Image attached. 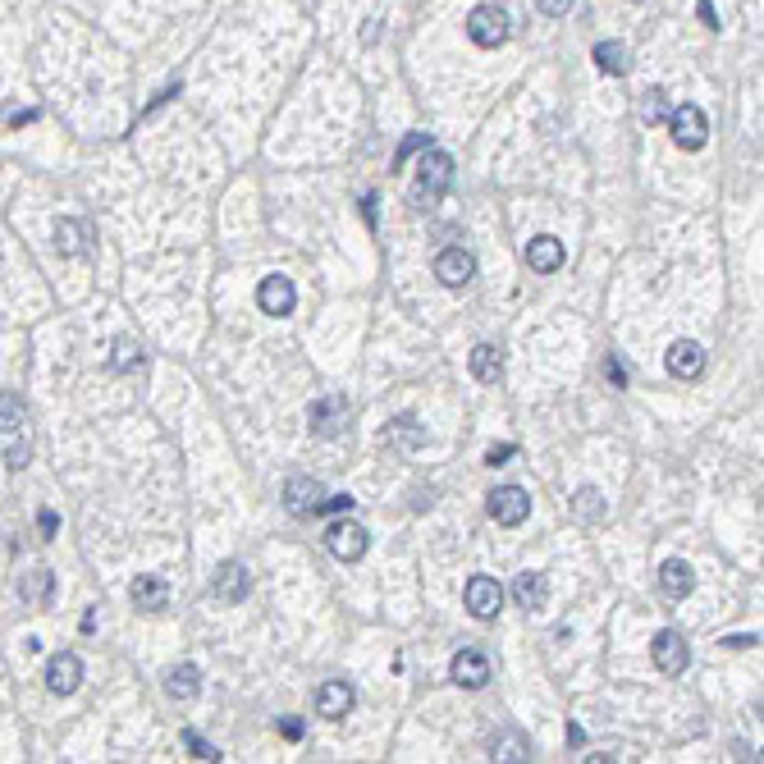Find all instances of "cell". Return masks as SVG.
<instances>
[{
    "instance_id": "cell-21",
    "label": "cell",
    "mask_w": 764,
    "mask_h": 764,
    "mask_svg": "<svg viewBox=\"0 0 764 764\" xmlns=\"http://www.w3.org/2000/svg\"><path fill=\"white\" fill-rule=\"evenodd\" d=\"M659 586H664L668 600H687V595L696 591V572H691V563L668 559V563H664V572H659Z\"/></svg>"
},
{
    "instance_id": "cell-12",
    "label": "cell",
    "mask_w": 764,
    "mask_h": 764,
    "mask_svg": "<svg viewBox=\"0 0 764 764\" xmlns=\"http://www.w3.org/2000/svg\"><path fill=\"white\" fill-rule=\"evenodd\" d=\"M463 595H467V609H472V618H481V623L499 618V604H504V586H499L495 577H472Z\"/></svg>"
},
{
    "instance_id": "cell-28",
    "label": "cell",
    "mask_w": 764,
    "mask_h": 764,
    "mask_svg": "<svg viewBox=\"0 0 764 764\" xmlns=\"http://www.w3.org/2000/svg\"><path fill=\"white\" fill-rule=\"evenodd\" d=\"M636 115L646 119V124H664V119H668L664 87H646V92H641V101H636Z\"/></svg>"
},
{
    "instance_id": "cell-36",
    "label": "cell",
    "mask_w": 764,
    "mask_h": 764,
    "mask_svg": "<svg viewBox=\"0 0 764 764\" xmlns=\"http://www.w3.org/2000/svg\"><path fill=\"white\" fill-rule=\"evenodd\" d=\"M604 376H609V385H614V389L627 385V371H623V362H618L614 353H609V362H604Z\"/></svg>"
},
{
    "instance_id": "cell-30",
    "label": "cell",
    "mask_w": 764,
    "mask_h": 764,
    "mask_svg": "<svg viewBox=\"0 0 764 764\" xmlns=\"http://www.w3.org/2000/svg\"><path fill=\"white\" fill-rule=\"evenodd\" d=\"M23 421H28V408H23L19 394H0V431L14 435Z\"/></svg>"
},
{
    "instance_id": "cell-42",
    "label": "cell",
    "mask_w": 764,
    "mask_h": 764,
    "mask_svg": "<svg viewBox=\"0 0 764 764\" xmlns=\"http://www.w3.org/2000/svg\"><path fill=\"white\" fill-rule=\"evenodd\" d=\"M700 19H705V28H719V14H714L710 0H700Z\"/></svg>"
},
{
    "instance_id": "cell-35",
    "label": "cell",
    "mask_w": 764,
    "mask_h": 764,
    "mask_svg": "<svg viewBox=\"0 0 764 764\" xmlns=\"http://www.w3.org/2000/svg\"><path fill=\"white\" fill-rule=\"evenodd\" d=\"M572 5H577V0H536V10L549 14V19H563V14H572Z\"/></svg>"
},
{
    "instance_id": "cell-16",
    "label": "cell",
    "mask_w": 764,
    "mask_h": 764,
    "mask_svg": "<svg viewBox=\"0 0 764 764\" xmlns=\"http://www.w3.org/2000/svg\"><path fill=\"white\" fill-rule=\"evenodd\" d=\"M248 568L243 563H220L216 572V582H211V595H216L220 604H243V595H248Z\"/></svg>"
},
{
    "instance_id": "cell-9",
    "label": "cell",
    "mask_w": 764,
    "mask_h": 764,
    "mask_svg": "<svg viewBox=\"0 0 764 764\" xmlns=\"http://www.w3.org/2000/svg\"><path fill=\"white\" fill-rule=\"evenodd\" d=\"M312 435H321V440H334V435L348 426V399L344 394H325V399L312 403Z\"/></svg>"
},
{
    "instance_id": "cell-2",
    "label": "cell",
    "mask_w": 764,
    "mask_h": 764,
    "mask_svg": "<svg viewBox=\"0 0 764 764\" xmlns=\"http://www.w3.org/2000/svg\"><path fill=\"white\" fill-rule=\"evenodd\" d=\"M668 129H673V142H678L682 151H700L705 147V138H710V119H705V110L700 106L682 101L678 110H668Z\"/></svg>"
},
{
    "instance_id": "cell-13",
    "label": "cell",
    "mask_w": 764,
    "mask_h": 764,
    "mask_svg": "<svg viewBox=\"0 0 764 764\" xmlns=\"http://www.w3.org/2000/svg\"><path fill=\"white\" fill-rule=\"evenodd\" d=\"M129 600H133V609H142V614H161L165 604H170V582L156 577V572H142V577H133Z\"/></svg>"
},
{
    "instance_id": "cell-44",
    "label": "cell",
    "mask_w": 764,
    "mask_h": 764,
    "mask_svg": "<svg viewBox=\"0 0 764 764\" xmlns=\"http://www.w3.org/2000/svg\"><path fill=\"white\" fill-rule=\"evenodd\" d=\"M33 119H37V110H14V115H10V124H14V129H19V124H33Z\"/></svg>"
},
{
    "instance_id": "cell-39",
    "label": "cell",
    "mask_w": 764,
    "mask_h": 764,
    "mask_svg": "<svg viewBox=\"0 0 764 764\" xmlns=\"http://www.w3.org/2000/svg\"><path fill=\"white\" fill-rule=\"evenodd\" d=\"M348 508H353V495H325L321 513H348Z\"/></svg>"
},
{
    "instance_id": "cell-17",
    "label": "cell",
    "mask_w": 764,
    "mask_h": 764,
    "mask_svg": "<svg viewBox=\"0 0 764 764\" xmlns=\"http://www.w3.org/2000/svg\"><path fill=\"white\" fill-rule=\"evenodd\" d=\"M522 257H527V266L536 270V275H554V270L563 266V243L554 234H540V238H531L527 243Z\"/></svg>"
},
{
    "instance_id": "cell-40",
    "label": "cell",
    "mask_w": 764,
    "mask_h": 764,
    "mask_svg": "<svg viewBox=\"0 0 764 764\" xmlns=\"http://www.w3.org/2000/svg\"><path fill=\"white\" fill-rule=\"evenodd\" d=\"M280 737L284 742H302V719H280Z\"/></svg>"
},
{
    "instance_id": "cell-29",
    "label": "cell",
    "mask_w": 764,
    "mask_h": 764,
    "mask_svg": "<svg viewBox=\"0 0 764 764\" xmlns=\"http://www.w3.org/2000/svg\"><path fill=\"white\" fill-rule=\"evenodd\" d=\"M600 513H604L600 490H591V485H586V490H577V495H572V517H577V522H600Z\"/></svg>"
},
{
    "instance_id": "cell-6",
    "label": "cell",
    "mask_w": 764,
    "mask_h": 764,
    "mask_svg": "<svg viewBox=\"0 0 764 764\" xmlns=\"http://www.w3.org/2000/svg\"><path fill=\"white\" fill-rule=\"evenodd\" d=\"M435 280H440L444 289H467V284L476 280V257L467 248H444L440 257H435Z\"/></svg>"
},
{
    "instance_id": "cell-4",
    "label": "cell",
    "mask_w": 764,
    "mask_h": 764,
    "mask_svg": "<svg viewBox=\"0 0 764 764\" xmlns=\"http://www.w3.org/2000/svg\"><path fill=\"white\" fill-rule=\"evenodd\" d=\"M650 659H655L659 673H668V678H678V673H687L691 664V650L687 641H682V632H655V641H650Z\"/></svg>"
},
{
    "instance_id": "cell-41",
    "label": "cell",
    "mask_w": 764,
    "mask_h": 764,
    "mask_svg": "<svg viewBox=\"0 0 764 764\" xmlns=\"http://www.w3.org/2000/svg\"><path fill=\"white\" fill-rule=\"evenodd\" d=\"M723 646L728 650H751V646H760V636H728Z\"/></svg>"
},
{
    "instance_id": "cell-14",
    "label": "cell",
    "mask_w": 764,
    "mask_h": 764,
    "mask_svg": "<svg viewBox=\"0 0 764 764\" xmlns=\"http://www.w3.org/2000/svg\"><path fill=\"white\" fill-rule=\"evenodd\" d=\"M449 678L467 691H481L485 682H490V659H485L481 650H458L453 664H449Z\"/></svg>"
},
{
    "instance_id": "cell-24",
    "label": "cell",
    "mask_w": 764,
    "mask_h": 764,
    "mask_svg": "<svg viewBox=\"0 0 764 764\" xmlns=\"http://www.w3.org/2000/svg\"><path fill=\"white\" fill-rule=\"evenodd\" d=\"M165 691H170L174 700H193L197 691H202V668L197 664H179L165 673Z\"/></svg>"
},
{
    "instance_id": "cell-1",
    "label": "cell",
    "mask_w": 764,
    "mask_h": 764,
    "mask_svg": "<svg viewBox=\"0 0 764 764\" xmlns=\"http://www.w3.org/2000/svg\"><path fill=\"white\" fill-rule=\"evenodd\" d=\"M453 188V156L449 151H435L426 147L421 151V165H417V183H412V202L417 206H435L444 193Z\"/></svg>"
},
{
    "instance_id": "cell-26",
    "label": "cell",
    "mask_w": 764,
    "mask_h": 764,
    "mask_svg": "<svg viewBox=\"0 0 764 764\" xmlns=\"http://www.w3.org/2000/svg\"><path fill=\"white\" fill-rule=\"evenodd\" d=\"M595 69H600V74L623 78L627 69H632V60H627V46H623V42H600V46H595Z\"/></svg>"
},
{
    "instance_id": "cell-8",
    "label": "cell",
    "mask_w": 764,
    "mask_h": 764,
    "mask_svg": "<svg viewBox=\"0 0 764 764\" xmlns=\"http://www.w3.org/2000/svg\"><path fill=\"white\" fill-rule=\"evenodd\" d=\"M325 545H330V554L339 563H357L366 554V545H371V536H366V527H357V522H334V527L325 531Z\"/></svg>"
},
{
    "instance_id": "cell-18",
    "label": "cell",
    "mask_w": 764,
    "mask_h": 764,
    "mask_svg": "<svg viewBox=\"0 0 764 764\" xmlns=\"http://www.w3.org/2000/svg\"><path fill=\"white\" fill-rule=\"evenodd\" d=\"M353 710V687L348 682H321L316 687V714L321 719H344Z\"/></svg>"
},
{
    "instance_id": "cell-38",
    "label": "cell",
    "mask_w": 764,
    "mask_h": 764,
    "mask_svg": "<svg viewBox=\"0 0 764 764\" xmlns=\"http://www.w3.org/2000/svg\"><path fill=\"white\" fill-rule=\"evenodd\" d=\"M37 531H42V540H51L55 531H60V517H55L51 508H42V513H37Z\"/></svg>"
},
{
    "instance_id": "cell-31",
    "label": "cell",
    "mask_w": 764,
    "mask_h": 764,
    "mask_svg": "<svg viewBox=\"0 0 764 764\" xmlns=\"http://www.w3.org/2000/svg\"><path fill=\"white\" fill-rule=\"evenodd\" d=\"M431 147V133H408V138H403V147L394 151V170H403V165H408V156H417V151H426Z\"/></svg>"
},
{
    "instance_id": "cell-19",
    "label": "cell",
    "mask_w": 764,
    "mask_h": 764,
    "mask_svg": "<svg viewBox=\"0 0 764 764\" xmlns=\"http://www.w3.org/2000/svg\"><path fill=\"white\" fill-rule=\"evenodd\" d=\"M513 595H517V609H527V614H540L549 604V582L545 572H522L513 582Z\"/></svg>"
},
{
    "instance_id": "cell-37",
    "label": "cell",
    "mask_w": 764,
    "mask_h": 764,
    "mask_svg": "<svg viewBox=\"0 0 764 764\" xmlns=\"http://www.w3.org/2000/svg\"><path fill=\"white\" fill-rule=\"evenodd\" d=\"M513 453H517V444H495V449L485 453V467H504Z\"/></svg>"
},
{
    "instance_id": "cell-15",
    "label": "cell",
    "mask_w": 764,
    "mask_h": 764,
    "mask_svg": "<svg viewBox=\"0 0 764 764\" xmlns=\"http://www.w3.org/2000/svg\"><path fill=\"white\" fill-rule=\"evenodd\" d=\"M705 371V348L696 339H678V344L668 348V376L678 380H696Z\"/></svg>"
},
{
    "instance_id": "cell-10",
    "label": "cell",
    "mask_w": 764,
    "mask_h": 764,
    "mask_svg": "<svg viewBox=\"0 0 764 764\" xmlns=\"http://www.w3.org/2000/svg\"><path fill=\"white\" fill-rule=\"evenodd\" d=\"M284 504H289L293 517H321L325 485L312 481V476H293V481L284 485Z\"/></svg>"
},
{
    "instance_id": "cell-22",
    "label": "cell",
    "mask_w": 764,
    "mask_h": 764,
    "mask_svg": "<svg viewBox=\"0 0 764 764\" xmlns=\"http://www.w3.org/2000/svg\"><path fill=\"white\" fill-rule=\"evenodd\" d=\"M19 595L28 604H37V609H51L55 600V577L46 568H33V572H23L19 577Z\"/></svg>"
},
{
    "instance_id": "cell-5",
    "label": "cell",
    "mask_w": 764,
    "mask_h": 764,
    "mask_svg": "<svg viewBox=\"0 0 764 764\" xmlns=\"http://www.w3.org/2000/svg\"><path fill=\"white\" fill-rule=\"evenodd\" d=\"M485 508H490V517H495L499 527H522V522H527V513H531V499H527V490H522V485H499Z\"/></svg>"
},
{
    "instance_id": "cell-32",
    "label": "cell",
    "mask_w": 764,
    "mask_h": 764,
    "mask_svg": "<svg viewBox=\"0 0 764 764\" xmlns=\"http://www.w3.org/2000/svg\"><path fill=\"white\" fill-rule=\"evenodd\" d=\"M142 366V348L133 339H115V371H133Z\"/></svg>"
},
{
    "instance_id": "cell-27",
    "label": "cell",
    "mask_w": 764,
    "mask_h": 764,
    "mask_svg": "<svg viewBox=\"0 0 764 764\" xmlns=\"http://www.w3.org/2000/svg\"><path fill=\"white\" fill-rule=\"evenodd\" d=\"M490 760H531V746L522 732H499L495 742H490Z\"/></svg>"
},
{
    "instance_id": "cell-7",
    "label": "cell",
    "mask_w": 764,
    "mask_h": 764,
    "mask_svg": "<svg viewBox=\"0 0 764 764\" xmlns=\"http://www.w3.org/2000/svg\"><path fill=\"white\" fill-rule=\"evenodd\" d=\"M78 687H83V659L69 655V650L46 659V691L51 696H74Z\"/></svg>"
},
{
    "instance_id": "cell-43",
    "label": "cell",
    "mask_w": 764,
    "mask_h": 764,
    "mask_svg": "<svg viewBox=\"0 0 764 764\" xmlns=\"http://www.w3.org/2000/svg\"><path fill=\"white\" fill-rule=\"evenodd\" d=\"M362 216H366V225H376V197H371V193L362 197Z\"/></svg>"
},
{
    "instance_id": "cell-3",
    "label": "cell",
    "mask_w": 764,
    "mask_h": 764,
    "mask_svg": "<svg viewBox=\"0 0 764 764\" xmlns=\"http://www.w3.org/2000/svg\"><path fill=\"white\" fill-rule=\"evenodd\" d=\"M508 14L499 10V5H476L472 14H467V37H472L476 46H485V51H495V46L508 42Z\"/></svg>"
},
{
    "instance_id": "cell-20",
    "label": "cell",
    "mask_w": 764,
    "mask_h": 764,
    "mask_svg": "<svg viewBox=\"0 0 764 764\" xmlns=\"http://www.w3.org/2000/svg\"><path fill=\"white\" fill-rule=\"evenodd\" d=\"M385 444H394L403 453H417V449H426V426L417 417H394L385 431Z\"/></svg>"
},
{
    "instance_id": "cell-34",
    "label": "cell",
    "mask_w": 764,
    "mask_h": 764,
    "mask_svg": "<svg viewBox=\"0 0 764 764\" xmlns=\"http://www.w3.org/2000/svg\"><path fill=\"white\" fill-rule=\"evenodd\" d=\"M28 458H33V453H28V444H10V449H5V467H10V472H23V467H28Z\"/></svg>"
},
{
    "instance_id": "cell-45",
    "label": "cell",
    "mask_w": 764,
    "mask_h": 764,
    "mask_svg": "<svg viewBox=\"0 0 764 764\" xmlns=\"http://www.w3.org/2000/svg\"><path fill=\"white\" fill-rule=\"evenodd\" d=\"M568 746H586V732L577 723H568Z\"/></svg>"
},
{
    "instance_id": "cell-33",
    "label": "cell",
    "mask_w": 764,
    "mask_h": 764,
    "mask_svg": "<svg viewBox=\"0 0 764 764\" xmlns=\"http://www.w3.org/2000/svg\"><path fill=\"white\" fill-rule=\"evenodd\" d=\"M183 746L193 751V760H220V751H216V746H211V742H202L197 732H183Z\"/></svg>"
},
{
    "instance_id": "cell-25",
    "label": "cell",
    "mask_w": 764,
    "mask_h": 764,
    "mask_svg": "<svg viewBox=\"0 0 764 764\" xmlns=\"http://www.w3.org/2000/svg\"><path fill=\"white\" fill-rule=\"evenodd\" d=\"M87 238H92V229H87L83 220H60V225H55V248L65 252V257H83Z\"/></svg>"
},
{
    "instance_id": "cell-11",
    "label": "cell",
    "mask_w": 764,
    "mask_h": 764,
    "mask_svg": "<svg viewBox=\"0 0 764 764\" xmlns=\"http://www.w3.org/2000/svg\"><path fill=\"white\" fill-rule=\"evenodd\" d=\"M257 302H261V312L266 316H289L293 307H298V289H293L289 275H266L257 289Z\"/></svg>"
},
{
    "instance_id": "cell-23",
    "label": "cell",
    "mask_w": 764,
    "mask_h": 764,
    "mask_svg": "<svg viewBox=\"0 0 764 764\" xmlns=\"http://www.w3.org/2000/svg\"><path fill=\"white\" fill-rule=\"evenodd\" d=\"M467 366H472V376L481 380V385H495V380L504 376V353H499L495 344H476L472 357H467Z\"/></svg>"
}]
</instances>
